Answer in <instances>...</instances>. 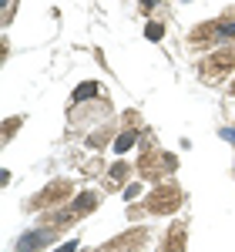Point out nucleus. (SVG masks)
<instances>
[{
    "label": "nucleus",
    "mask_w": 235,
    "mask_h": 252,
    "mask_svg": "<svg viewBox=\"0 0 235 252\" xmlns=\"http://www.w3.org/2000/svg\"><path fill=\"white\" fill-rule=\"evenodd\" d=\"M235 34V24H222V27H218V37H232Z\"/></svg>",
    "instance_id": "6"
},
{
    "label": "nucleus",
    "mask_w": 235,
    "mask_h": 252,
    "mask_svg": "<svg viewBox=\"0 0 235 252\" xmlns=\"http://www.w3.org/2000/svg\"><path fill=\"white\" fill-rule=\"evenodd\" d=\"M141 3H145V7H151V3H155V0H141Z\"/></svg>",
    "instance_id": "10"
},
{
    "label": "nucleus",
    "mask_w": 235,
    "mask_h": 252,
    "mask_svg": "<svg viewBox=\"0 0 235 252\" xmlns=\"http://www.w3.org/2000/svg\"><path fill=\"white\" fill-rule=\"evenodd\" d=\"M98 84L94 81H88V84H81V88H74V101H88V97H98Z\"/></svg>",
    "instance_id": "2"
},
{
    "label": "nucleus",
    "mask_w": 235,
    "mask_h": 252,
    "mask_svg": "<svg viewBox=\"0 0 235 252\" xmlns=\"http://www.w3.org/2000/svg\"><path fill=\"white\" fill-rule=\"evenodd\" d=\"M161 34H165L161 24H148V27H145V37H148V40H161Z\"/></svg>",
    "instance_id": "5"
},
{
    "label": "nucleus",
    "mask_w": 235,
    "mask_h": 252,
    "mask_svg": "<svg viewBox=\"0 0 235 252\" xmlns=\"http://www.w3.org/2000/svg\"><path fill=\"white\" fill-rule=\"evenodd\" d=\"M135 141H138V131H124V135L115 141V152H118V155H124V152H128Z\"/></svg>",
    "instance_id": "3"
},
{
    "label": "nucleus",
    "mask_w": 235,
    "mask_h": 252,
    "mask_svg": "<svg viewBox=\"0 0 235 252\" xmlns=\"http://www.w3.org/2000/svg\"><path fill=\"white\" fill-rule=\"evenodd\" d=\"M94 202H98V195L84 192V195H78V198H74V209H78V212H91V209H94Z\"/></svg>",
    "instance_id": "4"
},
{
    "label": "nucleus",
    "mask_w": 235,
    "mask_h": 252,
    "mask_svg": "<svg viewBox=\"0 0 235 252\" xmlns=\"http://www.w3.org/2000/svg\"><path fill=\"white\" fill-rule=\"evenodd\" d=\"M51 239H54L51 232H27V235L17 242V252H37L40 246H47Z\"/></svg>",
    "instance_id": "1"
},
{
    "label": "nucleus",
    "mask_w": 235,
    "mask_h": 252,
    "mask_svg": "<svg viewBox=\"0 0 235 252\" xmlns=\"http://www.w3.org/2000/svg\"><path fill=\"white\" fill-rule=\"evenodd\" d=\"M222 138H225V141H235V131L232 128H222Z\"/></svg>",
    "instance_id": "9"
},
{
    "label": "nucleus",
    "mask_w": 235,
    "mask_h": 252,
    "mask_svg": "<svg viewBox=\"0 0 235 252\" xmlns=\"http://www.w3.org/2000/svg\"><path fill=\"white\" fill-rule=\"evenodd\" d=\"M54 252H78V242L71 239V242H64V246H58V249H54Z\"/></svg>",
    "instance_id": "7"
},
{
    "label": "nucleus",
    "mask_w": 235,
    "mask_h": 252,
    "mask_svg": "<svg viewBox=\"0 0 235 252\" xmlns=\"http://www.w3.org/2000/svg\"><path fill=\"white\" fill-rule=\"evenodd\" d=\"M138 192H141V185H128V189H124V198H128V202H131V198H135Z\"/></svg>",
    "instance_id": "8"
}]
</instances>
